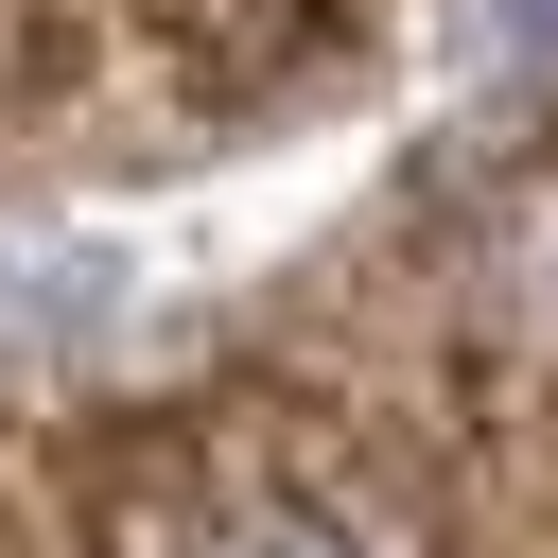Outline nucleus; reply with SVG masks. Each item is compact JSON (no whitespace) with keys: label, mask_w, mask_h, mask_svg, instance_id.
<instances>
[{"label":"nucleus","mask_w":558,"mask_h":558,"mask_svg":"<svg viewBox=\"0 0 558 558\" xmlns=\"http://www.w3.org/2000/svg\"><path fill=\"white\" fill-rule=\"evenodd\" d=\"M174 558H366V541H349L331 506H296V488H244V506H209Z\"/></svg>","instance_id":"f257e3e1"}]
</instances>
